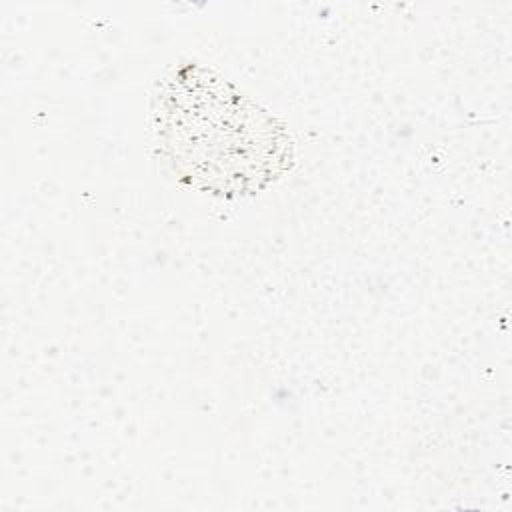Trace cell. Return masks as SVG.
<instances>
[{
	"mask_svg": "<svg viewBox=\"0 0 512 512\" xmlns=\"http://www.w3.org/2000/svg\"><path fill=\"white\" fill-rule=\"evenodd\" d=\"M158 120L170 166L200 190L254 194L292 164L286 130L248 96L198 66H186L170 80Z\"/></svg>",
	"mask_w": 512,
	"mask_h": 512,
	"instance_id": "obj_1",
	"label": "cell"
}]
</instances>
